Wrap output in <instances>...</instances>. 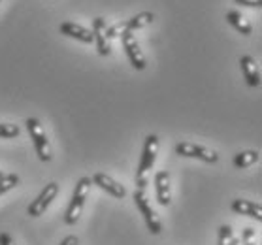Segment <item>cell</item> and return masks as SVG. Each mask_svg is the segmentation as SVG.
<instances>
[{"label":"cell","instance_id":"cell-8","mask_svg":"<svg viewBox=\"0 0 262 245\" xmlns=\"http://www.w3.org/2000/svg\"><path fill=\"white\" fill-rule=\"evenodd\" d=\"M106 30H107V25L104 17H96L95 21H93V36H95L96 48H98V55H102V57L110 55V51H112L110 38H107Z\"/></svg>","mask_w":262,"mask_h":245},{"label":"cell","instance_id":"cell-5","mask_svg":"<svg viewBox=\"0 0 262 245\" xmlns=\"http://www.w3.org/2000/svg\"><path fill=\"white\" fill-rule=\"evenodd\" d=\"M60 187L57 185V183H49V185H46V189H43L38 196H36V200H32L30 202V206L27 208V213H29L30 217H40L46 213V209L49 208V204L53 202L55 198H57V194H59Z\"/></svg>","mask_w":262,"mask_h":245},{"label":"cell","instance_id":"cell-21","mask_svg":"<svg viewBox=\"0 0 262 245\" xmlns=\"http://www.w3.org/2000/svg\"><path fill=\"white\" fill-rule=\"evenodd\" d=\"M242 245H256L255 241V230L253 228H245L244 234H242V239H239Z\"/></svg>","mask_w":262,"mask_h":245},{"label":"cell","instance_id":"cell-18","mask_svg":"<svg viewBox=\"0 0 262 245\" xmlns=\"http://www.w3.org/2000/svg\"><path fill=\"white\" fill-rule=\"evenodd\" d=\"M125 32H128V30H126V21H121V23L112 25V27H107V30H106V34H107V38H110V40H112V38L123 36Z\"/></svg>","mask_w":262,"mask_h":245},{"label":"cell","instance_id":"cell-2","mask_svg":"<svg viewBox=\"0 0 262 245\" xmlns=\"http://www.w3.org/2000/svg\"><path fill=\"white\" fill-rule=\"evenodd\" d=\"M91 185H93V181L91 177H81L78 181V185L74 189V194H72V200L68 204V209H66L64 213V222L66 225H76L81 215V209H83V204L87 200V194L91 191Z\"/></svg>","mask_w":262,"mask_h":245},{"label":"cell","instance_id":"cell-19","mask_svg":"<svg viewBox=\"0 0 262 245\" xmlns=\"http://www.w3.org/2000/svg\"><path fill=\"white\" fill-rule=\"evenodd\" d=\"M234 236H232V228L228 225H223L219 228V245H232Z\"/></svg>","mask_w":262,"mask_h":245},{"label":"cell","instance_id":"cell-1","mask_svg":"<svg viewBox=\"0 0 262 245\" xmlns=\"http://www.w3.org/2000/svg\"><path fill=\"white\" fill-rule=\"evenodd\" d=\"M157 153H159V138L155 134H149L145 138L142 159H140V164H138L136 170V185L140 191H145V187H147V173L155 164Z\"/></svg>","mask_w":262,"mask_h":245},{"label":"cell","instance_id":"cell-26","mask_svg":"<svg viewBox=\"0 0 262 245\" xmlns=\"http://www.w3.org/2000/svg\"><path fill=\"white\" fill-rule=\"evenodd\" d=\"M2 177H4V172H2V170H0V180H2Z\"/></svg>","mask_w":262,"mask_h":245},{"label":"cell","instance_id":"cell-25","mask_svg":"<svg viewBox=\"0 0 262 245\" xmlns=\"http://www.w3.org/2000/svg\"><path fill=\"white\" fill-rule=\"evenodd\" d=\"M232 245H242V243H239V239H234V241H232Z\"/></svg>","mask_w":262,"mask_h":245},{"label":"cell","instance_id":"cell-14","mask_svg":"<svg viewBox=\"0 0 262 245\" xmlns=\"http://www.w3.org/2000/svg\"><path fill=\"white\" fill-rule=\"evenodd\" d=\"M227 21L232 25V27L238 30V32H242L244 36H251V32H253V27H251L249 21H247V19H245L239 12H228L227 13Z\"/></svg>","mask_w":262,"mask_h":245},{"label":"cell","instance_id":"cell-4","mask_svg":"<svg viewBox=\"0 0 262 245\" xmlns=\"http://www.w3.org/2000/svg\"><path fill=\"white\" fill-rule=\"evenodd\" d=\"M134 202H136L138 209H140V213L143 215L145 219V225H147V230L151 234H161L162 232V222L159 219V215L155 213V209L151 208V204H149L147 196H145V191H134Z\"/></svg>","mask_w":262,"mask_h":245},{"label":"cell","instance_id":"cell-9","mask_svg":"<svg viewBox=\"0 0 262 245\" xmlns=\"http://www.w3.org/2000/svg\"><path fill=\"white\" fill-rule=\"evenodd\" d=\"M91 181H93V185L100 187L102 191H106L107 194H112V196H115V198H125L126 196L125 187L119 185L114 177H110V175H106V173H102V172L95 173V175L91 177Z\"/></svg>","mask_w":262,"mask_h":245},{"label":"cell","instance_id":"cell-13","mask_svg":"<svg viewBox=\"0 0 262 245\" xmlns=\"http://www.w3.org/2000/svg\"><path fill=\"white\" fill-rule=\"evenodd\" d=\"M230 208L232 211L239 213V215H245V217H251V219H256V221H262V206L256 202H251V200H234L230 204Z\"/></svg>","mask_w":262,"mask_h":245},{"label":"cell","instance_id":"cell-11","mask_svg":"<svg viewBox=\"0 0 262 245\" xmlns=\"http://www.w3.org/2000/svg\"><path fill=\"white\" fill-rule=\"evenodd\" d=\"M239 66H242V72H244V78L247 81V85H251V87H260V70H258L256 60L251 55H244L239 59Z\"/></svg>","mask_w":262,"mask_h":245},{"label":"cell","instance_id":"cell-15","mask_svg":"<svg viewBox=\"0 0 262 245\" xmlns=\"http://www.w3.org/2000/svg\"><path fill=\"white\" fill-rule=\"evenodd\" d=\"M153 19H155V15L151 12L136 13L134 17H130L126 21V30H128V32H134V30H138V29H143V27H147V25L153 23Z\"/></svg>","mask_w":262,"mask_h":245},{"label":"cell","instance_id":"cell-22","mask_svg":"<svg viewBox=\"0 0 262 245\" xmlns=\"http://www.w3.org/2000/svg\"><path fill=\"white\" fill-rule=\"evenodd\" d=\"M238 4L242 6H247V8H260L262 6V0H236Z\"/></svg>","mask_w":262,"mask_h":245},{"label":"cell","instance_id":"cell-7","mask_svg":"<svg viewBox=\"0 0 262 245\" xmlns=\"http://www.w3.org/2000/svg\"><path fill=\"white\" fill-rule=\"evenodd\" d=\"M121 40H123V48H125V53H126V57H128V60H130V64L134 66L136 70H143V68L147 66V62H145V57H143L142 49H140V43L136 42L134 34H132V32H125V34L121 36Z\"/></svg>","mask_w":262,"mask_h":245},{"label":"cell","instance_id":"cell-24","mask_svg":"<svg viewBox=\"0 0 262 245\" xmlns=\"http://www.w3.org/2000/svg\"><path fill=\"white\" fill-rule=\"evenodd\" d=\"M79 241H78V238L76 236H66L62 241H60V245H78Z\"/></svg>","mask_w":262,"mask_h":245},{"label":"cell","instance_id":"cell-20","mask_svg":"<svg viewBox=\"0 0 262 245\" xmlns=\"http://www.w3.org/2000/svg\"><path fill=\"white\" fill-rule=\"evenodd\" d=\"M19 136L17 125H8V123H0V138H15Z\"/></svg>","mask_w":262,"mask_h":245},{"label":"cell","instance_id":"cell-23","mask_svg":"<svg viewBox=\"0 0 262 245\" xmlns=\"http://www.w3.org/2000/svg\"><path fill=\"white\" fill-rule=\"evenodd\" d=\"M0 245H15L10 234H0Z\"/></svg>","mask_w":262,"mask_h":245},{"label":"cell","instance_id":"cell-10","mask_svg":"<svg viewBox=\"0 0 262 245\" xmlns=\"http://www.w3.org/2000/svg\"><path fill=\"white\" fill-rule=\"evenodd\" d=\"M60 34H64L68 38H76L83 43H93L95 42V36H93V30L85 29L78 23H72V21H66V23H60L59 27Z\"/></svg>","mask_w":262,"mask_h":245},{"label":"cell","instance_id":"cell-17","mask_svg":"<svg viewBox=\"0 0 262 245\" xmlns=\"http://www.w3.org/2000/svg\"><path fill=\"white\" fill-rule=\"evenodd\" d=\"M19 185V175L15 173H4V177L0 180V196L6 194L8 191H12Z\"/></svg>","mask_w":262,"mask_h":245},{"label":"cell","instance_id":"cell-3","mask_svg":"<svg viewBox=\"0 0 262 245\" xmlns=\"http://www.w3.org/2000/svg\"><path fill=\"white\" fill-rule=\"evenodd\" d=\"M25 125H27L29 136L36 147L38 159L42 162H49L51 161V147H49V140H48V136H46V132H43L42 125H40V121L34 119V117H29Z\"/></svg>","mask_w":262,"mask_h":245},{"label":"cell","instance_id":"cell-16","mask_svg":"<svg viewBox=\"0 0 262 245\" xmlns=\"http://www.w3.org/2000/svg\"><path fill=\"white\" fill-rule=\"evenodd\" d=\"M260 161V153L258 151H239L238 155L234 157V166L236 168H249L255 162Z\"/></svg>","mask_w":262,"mask_h":245},{"label":"cell","instance_id":"cell-12","mask_svg":"<svg viewBox=\"0 0 262 245\" xmlns=\"http://www.w3.org/2000/svg\"><path fill=\"white\" fill-rule=\"evenodd\" d=\"M155 187H157V200L161 206H170L172 194H170V173L166 170L157 172L155 175Z\"/></svg>","mask_w":262,"mask_h":245},{"label":"cell","instance_id":"cell-6","mask_svg":"<svg viewBox=\"0 0 262 245\" xmlns=\"http://www.w3.org/2000/svg\"><path fill=\"white\" fill-rule=\"evenodd\" d=\"M176 153L179 157H189V159H200L204 162H217L219 161V155L215 151L204 147V145L191 144V142H181V144L176 145Z\"/></svg>","mask_w":262,"mask_h":245}]
</instances>
